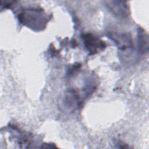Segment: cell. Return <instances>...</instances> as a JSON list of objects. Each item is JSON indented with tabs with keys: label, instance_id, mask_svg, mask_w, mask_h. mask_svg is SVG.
<instances>
[{
	"label": "cell",
	"instance_id": "obj_3",
	"mask_svg": "<svg viewBox=\"0 0 149 149\" xmlns=\"http://www.w3.org/2000/svg\"><path fill=\"white\" fill-rule=\"evenodd\" d=\"M108 36L120 49H126L131 48L133 45L132 39L129 33L111 31L108 33Z\"/></svg>",
	"mask_w": 149,
	"mask_h": 149
},
{
	"label": "cell",
	"instance_id": "obj_5",
	"mask_svg": "<svg viewBox=\"0 0 149 149\" xmlns=\"http://www.w3.org/2000/svg\"><path fill=\"white\" fill-rule=\"evenodd\" d=\"M79 100L78 94L72 91L67 93L65 98V104L69 108L76 107L79 105Z\"/></svg>",
	"mask_w": 149,
	"mask_h": 149
},
{
	"label": "cell",
	"instance_id": "obj_2",
	"mask_svg": "<svg viewBox=\"0 0 149 149\" xmlns=\"http://www.w3.org/2000/svg\"><path fill=\"white\" fill-rule=\"evenodd\" d=\"M85 47L90 54H95L105 48V43L92 34L86 33L82 36Z\"/></svg>",
	"mask_w": 149,
	"mask_h": 149
},
{
	"label": "cell",
	"instance_id": "obj_6",
	"mask_svg": "<svg viewBox=\"0 0 149 149\" xmlns=\"http://www.w3.org/2000/svg\"><path fill=\"white\" fill-rule=\"evenodd\" d=\"M139 48L141 53H145L148 50V36L144 31L140 30L139 32Z\"/></svg>",
	"mask_w": 149,
	"mask_h": 149
},
{
	"label": "cell",
	"instance_id": "obj_4",
	"mask_svg": "<svg viewBox=\"0 0 149 149\" xmlns=\"http://www.w3.org/2000/svg\"><path fill=\"white\" fill-rule=\"evenodd\" d=\"M107 6L116 16L126 17L129 15V8L125 2L118 1H107Z\"/></svg>",
	"mask_w": 149,
	"mask_h": 149
},
{
	"label": "cell",
	"instance_id": "obj_1",
	"mask_svg": "<svg viewBox=\"0 0 149 149\" xmlns=\"http://www.w3.org/2000/svg\"><path fill=\"white\" fill-rule=\"evenodd\" d=\"M19 20L22 24L36 30L44 28L47 23L46 18L41 11L37 9H30L23 12L19 14Z\"/></svg>",
	"mask_w": 149,
	"mask_h": 149
}]
</instances>
